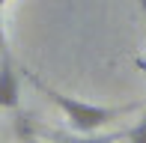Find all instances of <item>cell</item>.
I'll return each mask as SVG.
<instances>
[{"label":"cell","instance_id":"8992f818","mask_svg":"<svg viewBox=\"0 0 146 143\" xmlns=\"http://www.w3.org/2000/svg\"><path fill=\"white\" fill-rule=\"evenodd\" d=\"M140 3V12H143V24H146V0H137Z\"/></svg>","mask_w":146,"mask_h":143},{"label":"cell","instance_id":"52a82bcc","mask_svg":"<svg viewBox=\"0 0 146 143\" xmlns=\"http://www.w3.org/2000/svg\"><path fill=\"white\" fill-rule=\"evenodd\" d=\"M3 6H6V0H0V12H3Z\"/></svg>","mask_w":146,"mask_h":143},{"label":"cell","instance_id":"3957f363","mask_svg":"<svg viewBox=\"0 0 146 143\" xmlns=\"http://www.w3.org/2000/svg\"><path fill=\"white\" fill-rule=\"evenodd\" d=\"M119 134H66L57 137V143H116Z\"/></svg>","mask_w":146,"mask_h":143},{"label":"cell","instance_id":"6da1fadb","mask_svg":"<svg viewBox=\"0 0 146 143\" xmlns=\"http://www.w3.org/2000/svg\"><path fill=\"white\" fill-rule=\"evenodd\" d=\"M39 89H42L45 95H48L51 101L57 105V110L66 116V122H69L72 128H75L78 134H96L98 128H104L108 122L119 119L122 113H128L131 105H122V107H104V105H90V101H81V99H72V95L60 93L54 87H45L42 81H33Z\"/></svg>","mask_w":146,"mask_h":143},{"label":"cell","instance_id":"5b68a950","mask_svg":"<svg viewBox=\"0 0 146 143\" xmlns=\"http://www.w3.org/2000/svg\"><path fill=\"white\" fill-rule=\"evenodd\" d=\"M6 51V27H3V12H0V54Z\"/></svg>","mask_w":146,"mask_h":143},{"label":"cell","instance_id":"277c9868","mask_svg":"<svg viewBox=\"0 0 146 143\" xmlns=\"http://www.w3.org/2000/svg\"><path fill=\"white\" fill-rule=\"evenodd\" d=\"M125 143H146V116L125 131Z\"/></svg>","mask_w":146,"mask_h":143},{"label":"cell","instance_id":"7a4b0ae2","mask_svg":"<svg viewBox=\"0 0 146 143\" xmlns=\"http://www.w3.org/2000/svg\"><path fill=\"white\" fill-rule=\"evenodd\" d=\"M21 101V77L12 66L9 51L0 54V110H15Z\"/></svg>","mask_w":146,"mask_h":143}]
</instances>
